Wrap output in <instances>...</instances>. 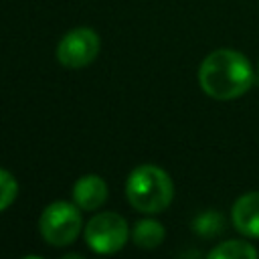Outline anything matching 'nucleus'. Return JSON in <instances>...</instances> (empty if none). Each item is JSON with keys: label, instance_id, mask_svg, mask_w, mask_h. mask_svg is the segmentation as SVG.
<instances>
[{"label": "nucleus", "instance_id": "nucleus-1", "mask_svg": "<svg viewBox=\"0 0 259 259\" xmlns=\"http://www.w3.org/2000/svg\"><path fill=\"white\" fill-rule=\"evenodd\" d=\"M198 83L212 99H237L253 85V69L245 55L233 49H219L206 55L200 63Z\"/></svg>", "mask_w": 259, "mask_h": 259}, {"label": "nucleus", "instance_id": "nucleus-2", "mask_svg": "<svg viewBox=\"0 0 259 259\" xmlns=\"http://www.w3.org/2000/svg\"><path fill=\"white\" fill-rule=\"evenodd\" d=\"M127 202L144 214H158L168 208L174 198V184L166 170L154 164L134 168L125 182Z\"/></svg>", "mask_w": 259, "mask_h": 259}, {"label": "nucleus", "instance_id": "nucleus-3", "mask_svg": "<svg viewBox=\"0 0 259 259\" xmlns=\"http://www.w3.org/2000/svg\"><path fill=\"white\" fill-rule=\"evenodd\" d=\"M81 208L75 202L67 200H55L47 204L38 219L40 237L53 247H65L75 243V239L81 235Z\"/></svg>", "mask_w": 259, "mask_h": 259}, {"label": "nucleus", "instance_id": "nucleus-4", "mask_svg": "<svg viewBox=\"0 0 259 259\" xmlns=\"http://www.w3.org/2000/svg\"><path fill=\"white\" fill-rule=\"evenodd\" d=\"M85 243L93 253L111 255L125 247L130 239V227L117 212H97L85 225Z\"/></svg>", "mask_w": 259, "mask_h": 259}, {"label": "nucleus", "instance_id": "nucleus-5", "mask_svg": "<svg viewBox=\"0 0 259 259\" xmlns=\"http://www.w3.org/2000/svg\"><path fill=\"white\" fill-rule=\"evenodd\" d=\"M99 34L89 26H77L69 30L57 45V61L69 69H81L93 63L99 55Z\"/></svg>", "mask_w": 259, "mask_h": 259}, {"label": "nucleus", "instance_id": "nucleus-6", "mask_svg": "<svg viewBox=\"0 0 259 259\" xmlns=\"http://www.w3.org/2000/svg\"><path fill=\"white\" fill-rule=\"evenodd\" d=\"M107 200V184L97 174L81 176L73 186V202L81 210H97Z\"/></svg>", "mask_w": 259, "mask_h": 259}, {"label": "nucleus", "instance_id": "nucleus-7", "mask_svg": "<svg viewBox=\"0 0 259 259\" xmlns=\"http://www.w3.org/2000/svg\"><path fill=\"white\" fill-rule=\"evenodd\" d=\"M233 223L239 233L259 237V190L239 196L233 204Z\"/></svg>", "mask_w": 259, "mask_h": 259}, {"label": "nucleus", "instance_id": "nucleus-8", "mask_svg": "<svg viewBox=\"0 0 259 259\" xmlns=\"http://www.w3.org/2000/svg\"><path fill=\"white\" fill-rule=\"evenodd\" d=\"M164 227L154 219H144L134 225L132 241L140 249H156L164 241Z\"/></svg>", "mask_w": 259, "mask_h": 259}, {"label": "nucleus", "instance_id": "nucleus-9", "mask_svg": "<svg viewBox=\"0 0 259 259\" xmlns=\"http://www.w3.org/2000/svg\"><path fill=\"white\" fill-rule=\"evenodd\" d=\"M259 251L245 241H225L208 253L210 259H255Z\"/></svg>", "mask_w": 259, "mask_h": 259}, {"label": "nucleus", "instance_id": "nucleus-10", "mask_svg": "<svg viewBox=\"0 0 259 259\" xmlns=\"http://www.w3.org/2000/svg\"><path fill=\"white\" fill-rule=\"evenodd\" d=\"M192 229L200 235V237H204V239H210V237H217L219 233H223V229H225V219H223V214L219 212V210H204V212H200L194 221H192Z\"/></svg>", "mask_w": 259, "mask_h": 259}, {"label": "nucleus", "instance_id": "nucleus-11", "mask_svg": "<svg viewBox=\"0 0 259 259\" xmlns=\"http://www.w3.org/2000/svg\"><path fill=\"white\" fill-rule=\"evenodd\" d=\"M16 194H18V182H16V178L8 170L0 168V212L6 210L16 200Z\"/></svg>", "mask_w": 259, "mask_h": 259}]
</instances>
